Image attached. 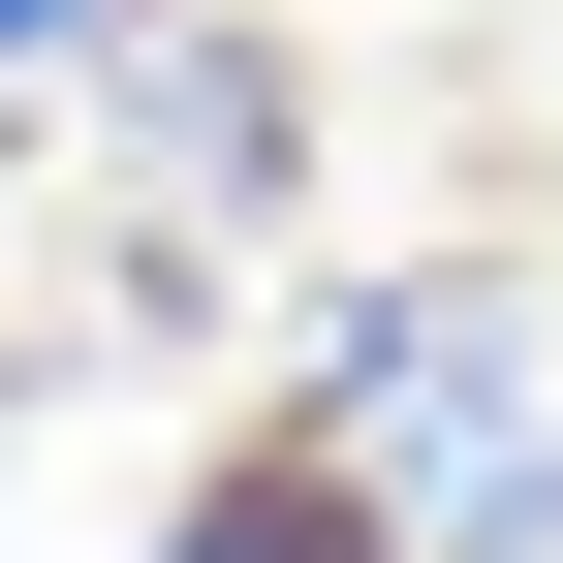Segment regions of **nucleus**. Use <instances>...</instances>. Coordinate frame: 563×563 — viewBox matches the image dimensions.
<instances>
[{
	"mask_svg": "<svg viewBox=\"0 0 563 563\" xmlns=\"http://www.w3.org/2000/svg\"><path fill=\"white\" fill-rule=\"evenodd\" d=\"M125 32H157V0H0V125H32L63 63H125Z\"/></svg>",
	"mask_w": 563,
	"mask_h": 563,
	"instance_id": "4",
	"label": "nucleus"
},
{
	"mask_svg": "<svg viewBox=\"0 0 563 563\" xmlns=\"http://www.w3.org/2000/svg\"><path fill=\"white\" fill-rule=\"evenodd\" d=\"M282 157H313V63H282V32H125V63H95V220H125V344H188L157 282L220 251V220H282Z\"/></svg>",
	"mask_w": 563,
	"mask_h": 563,
	"instance_id": "2",
	"label": "nucleus"
},
{
	"mask_svg": "<svg viewBox=\"0 0 563 563\" xmlns=\"http://www.w3.org/2000/svg\"><path fill=\"white\" fill-rule=\"evenodd\" d=\"M125 563H407V532H376V501H344V470H313V439H220V470H188V501H157V532H125Z\"/></svg>",
	"mask_w": 563,
	"mask_h": 563,
	"instance_id": "3",
	"label": "nucleus"
},
{
	"mask_svg": "<svg viewBox=\"0 0 563 563\" xmlns=\"http://www.w3.org/2000/svg\"><path fill=\"white\" fill-rule=\"evenodd\" d=\"M282 439L407 563H563V313L501 251H376V282H313V407Z\"/></svg>",
	"mask_w": 563,
	"mask_h": 563,
	"instance_id": "1",
	"label": "nucleus"
}]
</instances>
